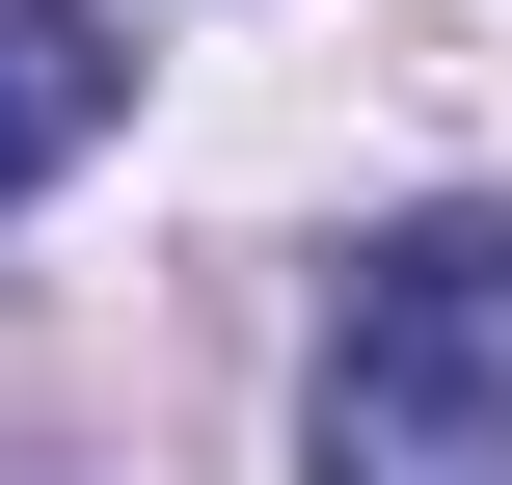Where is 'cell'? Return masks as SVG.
<instances>
[{"instance_id":"cell-1","label":"cell","mask_w":512,"mask_h":485,"mask_svg":"<svg viewBox=\"0 0 512 485\" xmlns=\"http://www.w3.org/2000/svg\"><path fill=\"white\" fill-rule=\"evenodd\" d=\"M324 485H512V216H378L324 297Z\"/></svg>"},{"instance_id":"cell-2","label":"cell","mask_w":512,"mask_h":485,"mask_svg":"<svg viewBox=\"0 0 512 485\" xmlns=\"http://www.w3.org/2000/svg\"><path fill=\"white\" fill-rule=\"evenodd\" d=\"M108 108H135V54H108L81 0H0V216H27V189L108 135Z\"/></svg>"}]
</instances>
